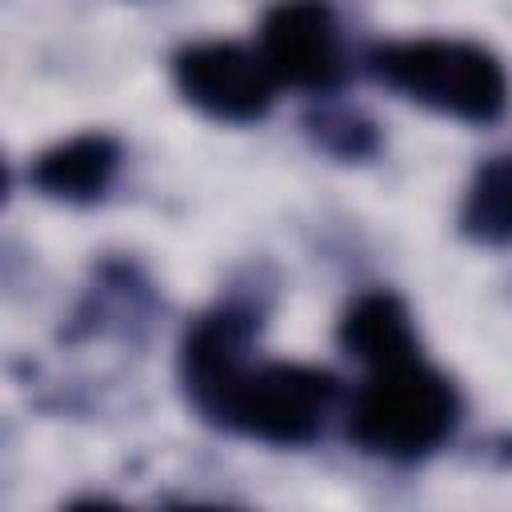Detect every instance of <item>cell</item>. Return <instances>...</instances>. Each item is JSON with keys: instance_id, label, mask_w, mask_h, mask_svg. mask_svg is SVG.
<instances>
[{"instance_id": "cell-9", "label": "cell", "mask_w": 512, "mask_h": 512, "mask_svg": "<svg viewBox=\"0 0 512 512\" xmlns=\"http://www.w3.org/2000/svg\"><path fill=\"white\" fill-rule=\"evenodd\" d=\"M308 128H312V136H316L320 148H328V152H336V156H344V160H360V156H368V152L376 148L372 124L360 120L356 112L324 108L320 116L308 120Z\"/></svg>"}, {"instance_id": "cell-7", "label": "cell", "mask_w": 512, "mask_h": 512, "mask_svg": "<svg viewBox=\"0 0 512 512\" xmlns=\"http://www.w3.org/2000/svg\"><path fill=\"white\" fill-rule=\"evenodd\" d=\"M340 344L368 372L420 356L412 316H408L404 300L392 292H364L340 320Z\"/></svg>"}, {"instance_id": "cell-3", "label": "cell", "mask_w": 512, "mask_h": 512, "mask_svg": "<svg viewBox=\"0 0 512 512\" xmlns=\"http://www.w3.org/2000/svg\"><path fill=\"white\" fill-rule=\"evenodd\" d=\"M368 64L392 92L464 124H492L508 108L504 64L472 40H392L372 48Z\"/></svg>"}, {"instance_id": "cell-4", "label": "cell", "mask_w": 512, "mask_h": 512, "mask_svg": "<svg viewBox=\"0 0 512 512\" xmlns=\"http://www.w3.org/2000/svg\"><path fill=\"white\" fill-rule=\"evenodd\" d=\"M172 76L180 96L192 108L224 124L264 120L280 88L268 60L232 40H208V44L184 48L172 60Z\"/></svg>"}, {"instance_id": "cell-1", "label": "cell", "mask_w": 512, "mask_h": 512, "mask_svg": "<svg viewBox=\"0 0 512 512\" xmlns=\"http://www.w3.org/2000/svg\"><path fill=\"white\" fill-rule=\"evenodd\" d=\"M256 320L244 308H216L192 324L180 348V380L192 408L216 428L296 448L320 436L340 400L336 376L308 364H252Z\"/></svg>"}, {"instance_id": "cell-8", "label": "cell", "mask_w": 512, "mask_h": 512, "mask_svg": "<svg viewBox=\"0 0 512 512\" xmlns=\"http://www.w3.org/2000/svg\"><path fill=\"white\" fill-rule=\"evenodd\" d=\"M460 228L476 244H512V156H496L472 176Z\"/></svg>"}, {"instance_id": "cell-5", "label": "cell", "mask_w": 512, "mask_h": 512, "mask_svg": "<svg viewBox=\"0 0 512 512\" xmlns=\"http://www.w3.org/2000/svg\"><path fill=\"white\" fill-rule=\"evenodd\" d=\"M260 56L280 84L332 92L344 76V44L324 0H280L260 24Z\"/></svg>"}, {"instance_id": "cell-2", "label": "cell", "mask_w": 512, "mask_h": 512, "mask_svg": "<svg viewBox=\"0 0 512 512\" xmlns=\"http://www.w3.org/2000/svg\"><path fill=\"white\" fill-rule=\"evenodd\" d=\"M460 420V396L452 380L428 368L420 356L372 368L352 400L348 432L380 460L412 464L436 452Z\"/></svg>"}, {"instance_id": "cell-6", "label": "cell", "mask_w": 512, "mask_h": 512, "mask_svg": "<svg viewBox=\"0 0 512 512\" xmlns=\"http://www.w3.org/2000/svg\"><path fill=\"white\" fill-rule=\"evenodd\" d=\"M120 168V140L108 132H80L48 152L36 156L32 164V184L64 204H92L108 192Z\"/></svg>"}]
</instances>
